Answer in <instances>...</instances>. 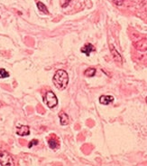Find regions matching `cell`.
<instances>
[{"instance_id": "3957f363", "label": "cell", "mask_w": 147, "mask_h": 166, "mask_svg": "<svg viewBox=\"0 0 147 166\" xmlns=\"http://www.w3.org/2000/svg\"><path fill=\"white\" fill-rule=\"evenodd\" d=\"M0 164L3 166H13L14 165L13 157L10 155V153L3 151L0 153Z\"/></svg>"}, {"instance_id": "52a82bcc", "label": "cell", "mask_w": 147, "mask_h": 166, "mask_svg": "<svg viewBox=\"0 0 147 166\" xmlns=\"http://www.w3.org/2000/svg\"><path fill=\"white\" fill-rule=\"evenodd\" d=\"M94 50H95V47L93 46L91 44H90V43L86 44V45L81 48V52L83 54H86L87 56H90V54L91 52H93Z\"/></svg>"}, {"instance_id": "e0dca14e", "label": "cell", "mask_w": 147, "mask_h": 166, "mask_svg": "<svg viewBox=\"0 0 147 166\" xmlns=\"http://www.w3.org/2000/svg\"><path fill=\"white\" fill-rule=\"evenodd\" d=\"M2 106V104H1V102H0V107H1Z\"/></svg>"}, {"instance_id": "6da1fadb", "label": "cell", "mask_w": 147, "mask_h": 166, "mask_svg": "<svg viewBox=\"0 0 147 166\" xmlns=\"http://www.w3.org/2000/svg\"><path fill=\"white\" fill-rule=\"evenodd\" d=\"M53 84L59 90H64L69 84V75L64 70H58L53 76Z\"/></svg>"}, {"instance_id": "8fae6325", "label": "cell", "mask_w": 147, "mask_h": 166, "mask_svg": "<svg viewBox=\"0 0 147 166\" xmlns=\"http://www.w3.org/2000/svg\"><path fill=\"white\" fill-rule=\"evenodd\" d=\"M111 47V53H112V55H113L114 56V57H115V60H116V61H118V62H122V59H121V56L119 55V54L118 53H117L116 52V50H115L114 49V48L113 47H112V46H110Z\"/></svg>"}, {"instance_id": "277c9868", "label": "cell", "mask_w": 147, "mask_h": 166, "mask_svg": "<svg viewBox=\"0 0 147 166\" xmlns=\"http://www.w3.org/2000/svg\"><path fill=\"white\" fill-rule=\"evenodd\" d=\"M16 134L18 135L24 136V135H28L30 134V131H29V126L27 125H20L19 127H17Z\"/></svg>"}, {"instance_id": "2e32d148", "label": "cell", "mask_w": 147, "mask_h": 166, "mask_svg": "<svg viewBox=\"0 0 147 166\" xmlns=\"http://www.w3.org/2000/svg\"><path fill=\"white\" fill-rule=\"evenodd\" d=\"M20 143H21L22 144H25V141H24V140H21V141H20Z\"/></svg>"}, {"instance_id": "9c48e42d", "label": "cell", "mask_w": 147, "mask_h": 166, "mask_svg": "<svg viewBox=\"0 0 147 166\" xmlns=\"http://www.w3.org/2000/svg\"><path fill=\"white\" fill-rule=\"evenodd\" d=\"M37 7H38V9L41 12L44 13V14H49V11H48V9L44 4H42V2H37Z\"/></svg>"}, {"instance_id": "30bf717a", "label": "cell", "mask_w": 147, "mask_h": 166, "mask_svg": "<svg viewBox=\"0 0 147 166\" xmlns=\"http://www.w3.org/2000/svg\"><path fill=\"white\" fill-rule=\"evenodd\" d=\"M84 75L88 77H92L96 75V69L95 68H88L84 72Z\"/></svg>"}, {"instance_id": "ac0fdd59", "label": "cell", "mask_w": 147, "mask_h": 166, "mask_svg": "<svg viewBox=\"0 0 147 166\" xmlns=\"http://www.w3.org/2000/svg\"><path fill=\"white\" fill-rule=\"evenodd\" d=\"M146 103H147V97H146Z\"/></svg>"}, {"instance_id": "5bb4252c", "label": "cell", "mask_w": 147, "mask_h": 166, "mask_svg": "<svg viewBox=\"0 0 147 166\" xmlns=\"http://www.w3.org/2000/svg\"><path fill=\"white\" fill-rule=\"evenodd\" d=\"M113 2L116 5V6H121L124 3V0H113Z\"/></svg>"}, {"instance_id": "5b68a950", "label": "cell", "mask_w": 147, "mask_h": 166, "mask_svg": "<svg viewBox=\"0 0 147 166\" xmlns=\"http://www.w3.org/2000/svg\"><path fill=\"white\" fill-rule=\"evenodd\" d=\"M48 144H49V146H50V148H52V149H56L59 147V145H60L57 137L54 135H52V138L48 139Z\"/></svg>"}, {"instance_id": "9a60e30c", "label": "cell", "mask_w": 147, "mask_h": 166, "mask_svg": "<svg viewBox=\"0 0 147 166\" xmlns=\"http://www.w3.org/2000/svg\"><path fill=\"white\" fill-rule=\"evenodd\" d=\"M37 108H38V112H39V113H41V114H43V113H44V110H43V108H42V107L41 105H38V106H37Z\"/></svg>"}, {"instance_id": "8992f818", "label": "cell", "mask_w": 147, "mask_h": 166, "mask_svg": "<svg viewBox=\"0 0 147 166\" xmlns=\"http://www.w3.org/2000/svg\"><path fill=\"white\" fill-rule=\"evenodd\" d=\"M114 101V97L111 95H101L99 97V102L100 104H104V105H107L109 104L110 103H112Z\"/></svg>"}, {"instance_id": "7c38bea8", "label": "cell", "mask_w": 147, "mask_h": 166, "mask_svg": "<svg viewBox=\"0 0 147 166\" xmlns=\"http://www.w3.org/2000/svg\"><path fill=\"white\" fill-rule=\"evenodd\" d=\"M9 76V74L5 69H0V78H7Z\"/></svg>"}, {"instance_id": "4fadbf2b", "label": "cell", "mask_w": 147, "mask_h": 166, "mask_svg": "<svg viewBox=\"0 0 147 166\" xmlns=\"http://www.w3.org/2000/svg\"><path fill=\"white\" fill-rule=\"evenodd\" d=\"M37 144H38V140H33V141L30 142V143H29L28 147L29 148H32L33 145H37Z\"/></svg>"}, {"instance_id": "7a4b0ae2", "label": "cell", "mask_w": 147, "mask_h": 166, "mask_svg": "<svg viewBox=\"0 0 147 166\" xmlns=\"http://www.w3.org/2000/svg\"><path fill=\"white\" fill-rule=\"evenodd\" d=\"M43 100H44L45 104L48 105V107H50V108H53V107H55L58 104L57 97L54 95V93L52 91H49L46 93V95L43 97Z\"/></svg>"}, {"instance_id": "ba28073f", "label": "cell", "mask_w": 147, "mask_h": 166, "mask_svg": "<svg viewBox=\"0 0 147 166\" xmlns=\"http://www.w3.org/2000/svg\"><path fill=\"white\" fill-rule=\"evenodd\" d=\"M59 117H60L61 124L62 125H66L69 124V122H70V118H69V116L64 113V112H61V113L59 114Z\"/></svg>"}]
</instances>
